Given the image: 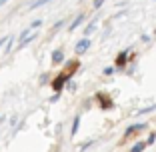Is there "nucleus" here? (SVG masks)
<instances>
[{"mask_svg":"<svg viewBox=\"0 0 156 152\" xmlns=\"http://www.w3.org/2000/svg\"><path fill=\"white\" fill-rule=\"evenodd\" d=\"M68 80H70L68 74H66V72H60V74H58V78L52 80V88H54V92H60V90H62V86H64Z\"/></svg>","mask_w":156,"mask_h":152,"instance_id":"obj_1","label":"nucleus"},{"mask_svg":"<svg viewBox=\"0 0 156 152\" xmlns=\"http://www.w3.org/2000/svg\"><path fill=\"white\" fill-rule=\"evenodd\" d=\"M88 48H90V40H88V38H80L74 50H76V54H84V52H86Z\"/></svg>","mask_w":156,"mask_h":152,"instance_id":"obj_2","label":"nucleus"},{"mask_svg":"<svg viewBox=\"0 0 156 152\" xmlns=\"http://www.w3.org/2000/svg\"><path fill=\"white\" fill-rule=\"evenodd\" d=\"M146 128V124H142V122H138V124H132V126H128L126 128V132H124V138H128L130 134H134V132H140V130H144Z\"/></svg>","mask_w":156,"mask_h":152,"instance_id":"obj_3","label":"nucleus"},{"mask_svg":"<svg viewBox=\"0 0 156 152\" xmlns=\"http://www.w3.org/2000/svg\"><path fill=\"white\" fill-rule=\"evenodd\" d=\"M84 20H86V14H78V16H76V18H74L72 20V24H70V26H68V30H70V32H74V30H76V28L78 26H80V24H82L84 22Z\"/></svg>","mask_w":156,"mask_h":152,"instance_id":"obj_4","label":"nucleus"},{"mask_svg":"<svg viewBox=\"0 0 156 152\" xmlns=\"http://www.w3.org/2000/svg\"><path fill=\"white\" fill-rule=\"evenodd\" d=\"M126 62H128V50H122L118 56H116V68H122Z\"/></svg>","mask_w":156,"mask_h":152,"instance_id":"obj_5","label":"nucleus"},{"mask_svg":"<svg viewBox=\"0 0 156 152\" xmlns=\"http://www.w3.org/2000/svg\"><path fill=\"white\" fill-rule=\"evenodd\" d=\"M52 62H54V64H60V62H64V50H62V48H56L54 52H52Z\"/></svg>","mask_w":156,"mask_h":152,"instance_id":"obj_6","label":"nucleus"},{"mask_svg":"<svg viewBox=\"0 0 156 152\" xmlns=\"http://www.w3.org/2000/svg\"><path fill=\"white\" fill-rule=\"evenodd\" d=\"M78 128H80V114H76L74 120H72V130H70V136H72V138L78 134Z\"/></svg>","mask_w":156,"mask_h":152,"instance_id":"obj_7","label":"nucleus"},{"mask_svg":"<svg viewBox=\"0 0 156 152\" xmlns=\"http://www.w3.org/2000/svg\"><path fill=\"white\" fill-rule=\"evenodd\" d=\"M146 148H148V146H146V140H140V142H136L128 152H144Z\"/></svg>","mask_w":156,"mask_h":152,"instance_id":"obj_8","label":"nucleus"},{"mask_svg":"<svg viewBox=\"0 0 156 152\" xmlns=\"http://www.w3.org/2000/svg\"><path fill=\"white\" fill-rule=\"evenodd\" d=\"M34 38H36V32H32V34H28V36L24 38V40H20V42H18V48H24V46H26V44H30V42H32Z\"/></svg>","mask_w":156,"mask_h":152,"instance_id":"obj_9","label":"nucleus"},{"mask_svg":"<svg viewBox=\"0 0 156 152\" xmlns=\"http://www.w3.org/2000/svg\"><path fill=\"white\" fill-rule=\"evenodd\" d=\"M48 2H52V0H34L32 4H30V8H40V6L48 4Z\"/></svg>","mask_w":156,"mask_h":152,"instance_id":"obj_10","label":"nucleus"},{"mask_svg":"<svg viewBox=\"0 0 156 152\" xmlns=\"http://www.w3.org/2000/svg\"><path fill=\"white\" fill-rule=\"evenodd\" d=\"M94 30H96V20H92V22L84 28V34H90V32H94Z\"/></svg>","mask_w":156,"mask_h":152,"instance_id":"obj_11","label":"nucleus"},{"mask_svg":"<svg viewBox=\"0 0 156 152\" xmlns=\"http://www.w3.org/2000/svg\"><path fill=\"white\" fill-rule=\"evenodd\" d=\"M152 110H156V104L148 106V108H142V110H138V114H148V112H152Z\"/></svg>","mask_w":156,"mask_h":152,"instance_id":"obj_12","label":"nucleus"},{"mask_svg":"<svg viewBox=\"0 0 156 152\" xmlns=\"http://www.w3.org/2000/svg\"><path fill=\"white\" fill-rule=\"evenodd\" d=\"M154 142H156V134H150V136H148V140H146V146H152Z\"/></svg>","mask_w":156,"mask_h":152,"instance_id":"obj_13","label":"nucleus"},{"mask_svg":"<svg viewBox=\"0 0 156 152\" xmlns=\"http://www.w3.org/2000/svg\"><path fill=\"white\" fill-rule=\"evenodd\" d=\"M112 72H114V66H108V68H104V74H106V76H110Z\"/></svg>","mask_w":156,"mask_h":152,"instance_id":"obj_14","label":"nucleus"},{"mask_svg":"<svg viewBox=\"0 0 156 152\" xmlns=\"http://www.w3.org/2000/svg\"><path fill=\"white\" fill-rule=\"evenodd\" d=\"M40 24H42V20H34V22L30 24V28H38V26H40Z\"/></svg>","mask_w":156,"mask_h":152,"instance_id":"obj_15","label":"nucleus"},{"mask_svg":"<svg viewBox=\"0 0 156 152\" xmlns=\"http://www.w3.org/2000/svg\"><path fill=\"white\" fill-rule=\"evenodd\" d=\"M102 4H104V0H94V8H100Z\"/></svg>","mask_w":156,"mask_h":152,"instance_id":"obj_16","label":"nucleus"},{"mask_svg":"<svg viewBox=\"0 0 156 152\" xmlns=\"http://www.w3.org/2000/svg\"><path fill=\"white\" fill-rule=\"evenodd\" d=\"M90 144H92V140H90V142H86V144H82V146H80V152H82V150H86V148L90 146Z\"/></svg>","mask_w":156,"mask_h":152,"instance_id":"obj_17","label":"nucleus"},{"mask_svg":"<svg viewBox=\"0 0 156 152\" xmlns=\"http://www.w3.org/2000/svg\"><path fill=\"white\" fill-rule=\"evenodd\" d=\"M58 98H60V92H56V94H54V96H52V98H50V102H56V100H58Z\"/></svg>","mask_w":156,"mask_h":152,"instance_id":"obj_18","label":"nucleus"},{"mask_svg":"<svg viewBox=\"0 0 156 152\" xmlns=\"http://www.w3.org/2000/svg\"><path fill=\"white\" fill-rule=\"evenodd\" d=\"M6 40H8V38H2V40H0V46H2V44H4V42H6Z\"/></svg>","mask_w":156,"mask_h":152,"instance_id":"obj_19","label":"nucleus"},{"mask_svg":"<svg viewBox=\"0 0 156 152\" xmlns=\"http://www.w3.org/2000/svg\"><path fill=\"white\" fill-rule=\"evenodd\" d=\"M4 2H6V0H0V4H4Z\"/></svg>","mask_w":156,"mask_h":152,"instance_id":"obj_20","label":"nucleus"},{"mask_svg":"<svg viewBox=\"0 0 156 152\" xmlns=\"http://www.w3.org/2000/svg\"><path fill=\"white\" fill-rule=\"evenodd\" d=\"M154 34H156V30H154Z\"/></svg>","mask_w":156,"mask_h":152,"instance_id":"obj_21","label":"nucleus"},{"mask_svg":"<svg viewBox=\"0 0 156 152\" xmlns=\"http://www.w3.org/2000/svg\"><path fill=\"white\" fill-rule=\"evenodd\" d=\"M154 2H156V0H154Z\"/></svg>","mask_w":156,"mask_h":152,"instance_id":"obj_22","label":"nucleus"}]
</instances>
